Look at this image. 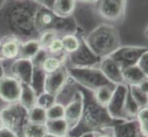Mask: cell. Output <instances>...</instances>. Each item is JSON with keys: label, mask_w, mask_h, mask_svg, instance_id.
<instances>
[{"label": "cell", "mask_w": 148, "mask_h": 137, "mask_svg": "<svg viewBox=\"0 0 148 137\" xmlns=\"http://www.w3.org/2000/svg\"><path fill=\"white\" fill-rule=\"evenodd\" d=\"M39 6L32 0H7L0 7V33L20 42L38 39L35 15Z\"/></svg>", "instance_id": "obj_1"}, {"label": "cell", "mask_w": 148, "mask_h": 137, "mask_svg": "<svg viewBox=\"0 0 148 137\" xmlns=\"http://www.w3.org/2000/svg\"><path fill=\"white\" fill-rule=\"evenodd\" d=\"M79 90L84 101L82 116L75 127L69 131V136L81 137L86 134H93L105 128L112 127L120 121L112 119L106 107L97 103L93 97V91L80 86Z\"/></svg>", "instance_id": "obj_2"}, {"label": "cell", "mask_w": 148, "mask_h": 137, "mask_svg": "<svg viewBox=\"0 0 148 137\" xmlns=\"http://www.w3.org/2000/svg\"><path fill=\"white\" fill-rule=\"evenodd\" d=\"M84 40L88 48L102 59L109 57L121 47V38L115 27L109 24H101L95 28Z\"/></svg>", "instance_id": "obj_3"}, {"label": "cell", "mask_w": 148, "mask_h": 137, "mask_svg": "<svg viewBox=\"0 0 148 137\" xmlns=\"http://www.w3.org/2000/svg\"><path fill=\"white\" fill-rule=\"evenodd\" d=\"M35 27L39 34L44 31H53L59 37L67 34H76L78 26L73 17L61 18L51 9L40 7L35 15Z\"/></svg>", "instance_id": "obj_4"}, {"label": "cell", "mask_w": 148, "mask_h": 137, "mask_svg": "<svg viewBox=\"0 0 148 137\" xmlns=\"http://www.w3.org/2000/svg\"><path fill=\"white\" fill-rule=\"evenodd\" d=\"M67 70L69 77L80 87L91 91L110 83L97 67H67Z\"/></svg>", "instance_id": "obj_5"}, {"label": "cell", "mask_w": 148, "mask_h": 137, "mask_svg": "<svg viewBox=\"0 0 148 137\" xmlns=\"http://www.w3.org/2000/svg\"><path fill=\"white\" fill-rule=\"evenodd\" d=\"M0 116L3 120L4 126L15 132L19 137H22V132L28 124V110L19 103L8 104L0 110Z\"/></svg>", "instance_id": "obj_6"}, {"label": "cell", "mask_w": 148, "mask_h": 137, "mask_svg": "<svg viewBox=\"0 0 148 137\" xmlns=\"http://www.w3.org/2000/svg\"><path fill=\"white\" fill-rule=\"evenodd\" d=\"M100 58H99L88 46L86 44L84 37H80V46L76 51L67 55V63L70 66L66 67H95L96 65H99L100 61Z\"/></svg>", "instance_id": "obj_7"}, {"label": "cell", "mask_w": 148, "mask_h": 137, "mask_svg": "<svg viewBox=\"0 0 148 137\" xmlns=\"http://www.w3.org/2000/svg\"><path fill=\"white\" fill-rule=\"evenodd\" d=\"M147 52L146 47L139 46H124L121 47L112 53L110 57L119 64L121 69L136 65L142 55Z\"/></svg>", "instance_id": "obj_8"}, {"label": "cell", "mask_w": 148, "mask_h": 137, "mask_svg": "<svg viewBox=\"0 0 148 137\" xmlns=\"http://www.w3.org/2000/svg\"><path fill=\"white\" fill-rule=\"evenodd\" d=\"M128 94V86L126 84L116 85L114 92L106 109L110 116L117 121H126L125 103Z\"/></svg>", "instance_id": "obj_9"}, {"label": "cell", "mask_w": 148, "mask_h": 137, "mask_svg": "<svg viewBox=\"0 0 148 137\" xmlns=\"http://www.w3.org/2000/svg\"><path fill=\"white\" fill-rule=\"evenodd\" d=\"M127 1L128 0H99L98 13L108 21H119L124 17Z\"/></svg>", "instance_id": "obj_10"}, {"label": "cell", "mask_w": 148, "mask_h": 137, "mask_svg": "<svg viewBox=\"0 0 148 137\" xmlns=\"http://www.w3.org/2000/svg\"><path fill=\"white\" fill-rule=\"evenodd\" d=\"M22 83L12 75H5L0 79V100L8 104L18 103Z\"/></svg>", "instance_id": "obj_11"}, {"label": "cell", "mask_w": 148, "mask_h": 137, "mask_svg": "<svg viewBox=\"0 0 148 137\" xmlns=\"http://www.w3.org/2000/svg\"><path fill=\"white\" fill-rule=\"evenodd\" d=\"M84 107V101L83 96L79 90L78 86V92L76 93L75 98L70 101L69 103L64 106V119L68 124L69 131L75 127L76 124L82 116V111Z\"/></svg>", "instance_id": "obj_12"}, {"label": "cell", "mask_w": 148, "mask_h": 137, "mask_svg": "<svg viewBox=\"0 0 148 137\" xmlns=\"http://www.w3.org/2000/svg\"><path fill=\"white\" fill-rule=\"evenodd\" d=\"M69 79V74L66 65L62 66L59 70L55 72L46 74L44 84V91L53 95H57V93L61 90L66 82Z\"/></svg>", "instance_id": "obj_13"}, {"label": "cell", "mask_w": 148, "mask_h": 137, "mask_svg": "<svg viewBox=\"0 0 148 137\" xmlns=\"http://www.w3.org/2000/svg\"><path fill=\"white\" fill-rule=\"evenodd\" d=\"M98 68L110 83L114 85L124 84L122 78V69L110 56L100 59Z\"/></svg>", "instance_id": "obj_14"}, {"label": "cell", "mask_w": 148, "mask_h": 137, "mask_svg": "<svg viewBox=\"0 0 148 137\" xmlns=\"http://www.w3.org/2000/svg\"><path fill=\"white\" fill-rule=\"evenodd\" d=\"M33 69L34 66L30 59L18 58L14 59L12 62L10 70L13 77L19 80L22 84H29L32 77Z\"/></svg>", "instance_id": "obj_15"}, {"label": "cell", "mask_w": 148, "mask_h": 137, "mask_svg": "<svg viewBox=\"0 0 148 137\" xmlns=\"http://www.w3.org/2000/svg\"><path fill=\"white\" fill-rule=\"evenodd\" d=\"M0 46V60L16 59L18 58L21 42L13 37H5Z\"/></svg>", "instance_id": "obj_16"}, {"label": "cell", "mask_w": 148, "mask_h": 137, "mask_svg": "<svg viewBox=\"0 0 148 137\" xmlns=\"http://www.w3.org/2000/svg\"><path fill=\"white\" fill-rule=\"evenodd\" d=\"M115 137H140V128L134 120L120 121L112 126Z\"/></svg>", "instance_id": "obj_17"}, {"label": "cell", "mask_w": 148, "mask_h": 137, "mask_svg": "<svg viewBox=\"0 0 148 137\" xmlns=\"http://www.w3.org/2000/svg\"><path fill=\"white\" fill-rule=\"evenodd\" d=\"M122 78L124 84L128 86L139 85L144 80H147V75L138 68L137 65L122 69Z\"/></svg>", "instance_id": "obj_18"}, {"label": "cell", "mask_w": 148, "mask_h": 137, "mask_svg": "<svg viewBox=\"0 0 148 137\" xmlns=\"http://www.w3.org/2000/svg\"><path fill=\"white\" fill-rule=\"evenodd\" d=\"M78 92V84L73 79L69 77L64 87L56 95V103L65 106L70 101H72Z\"/></svg>", "instance_id": "obj_19"}, {"label": "cell", "mask_w": 148, "mask_h": 137, "mask_svg": "<svg viewBox=\"0 0 148 137\" xmlns=\"http://www.w3.org/2000/svg\"><path fill=\"white\" fill-rule=\"evenodd\" d=\"M48 135L52 137H63L68 135L69 127L64 119L47 120L45 123Z\"/></svg>", "instance_id": "obj_20"}, {"label": "cell", "mask_w": 148, "mask_h": 137, "mask_svg": "<svg viewBox=\"0 0 148 137\" xmlns=\"http://www.w3.org/2000/svg\"><path fill=\"white\" fill-rule=\"evenodd\" d=\"M76 7V0H55L52 11L61 18L72 17Z\"/></svg>", "instance_id": "obj_21"}, {"label": "cell", "mask_w": 148, "mask_h": 137, "mask_svg": "<svg viewBox=\"0 0 148 137\" xmlns=\"http://www.w3.org/2000/svg\"><path fill=\"white\" fill-rule=\"evenodd\" d=\"M66 60H67V54L66 53L61 56L49 55L43 61L42 69L46 74L52 73L55 70H59L62 66L66 65Z\"/></svg>", "instance_id": "obj_22"}, {"label": "cell", "mask_w": 148, "mask_h": 137, "mask_svg": "<svg viewBox=\"0 0 148 137\" xmlns=\"http://www.w3.org/2000/svg\"><path fill=\"white\" fill-rule=\"evenodd\" d=\"M116 85L110 83L100 86L93 91V97L99 104L106 107L113 95Z\"/></svg>", "instance_id": "obj_23"}, {"label": "cell", "mask_w": 148, "mask_h": 137, "mask_svg": "<svg viewBox=\"0 0 148 137\" xmlns=\"http://www.w3.org/2000/svg\"><path fill=\"white\" fill-rule=\"evenodd\" d=\"M40 49V46L38 39H29L27 41L21 42L19 48L18 58L32 60L35 57V55L39 52Z\"/></svg>", "instance_id": "obj_24"}, {"label": "cell", "mask_w": 148, "mask_h": 137, "mask_svg": "<svg viewBox=\"0 0 148 137\" xmlns=\"http://www.w3.org/2000/svg\"><path fill=\"white\" fill-rule=\"evenodd\" d=\"M37 97L38 95L33 90V89L30 87L29 84H22L21 93H20L18 103L25 109H27L29 111L30 108H32L33 106L36 105Z\"/></svg>", "instance_id": "obj_25"}, {"label": "cell", "mask_w": 148, "mask_h": 137, "mask_svg": "<svg viewBox=\"0 0 148 137\" xmlns=\"http://www.w3.org/2000/svg\"><path fill=\"white\" fill-rule=\"evenodd\" d=\"M45 79H46V73L43 72V70L39 67H34L29 85L37 95H40L44 91Z\"/></svg>", "instance_id": "obj_26"}, {"label": "cell", "mask_w": 148, "mask_h": 137, "mask_svg": "<svg viewBox=\"0 0 148 137\" xmlns=\"http://www.w3.org/2000/svg\"><path fill=\"white\" fill-rule=\"evenodd\" d=\"M48 133L45 124L29 123L25 125L22 132V137H47Z\"/></svg>", "instance_id": "obj_27"}, {"label": "cell", "mask_w": 148, "mask_h": 137, "mask_svg": "<svg viewBox=\"0 0 148 137\" xmlns=\"http://www.w3.org/2000/svg\"><path fill=\"white\" fill-rule=\"evenodd\" d=\"M62 40L64 51L66 54L74 53L77 50L80 46V37H77L75 34H67L60 37Z\"/></svg>", "instance_id": "obj_28"}, {"label": "cell", "mask_w": 148, "mask_h": 137, "mask_svg": "<svg viewBox=\"0 0 148 137\" xmlns=\"http://www.w3.org/2000/svg\"><path fill=\"white\" fill-rule=\"evenodd\" d=\"M28 120L29 123L45 124V123L47 121L46 110L38 105L33 106L32 108H30L28 111Z\"/></svg>", "instance_id": "obj_29"}, {"label": "cell", "mask_w": 148, "mask_h": 137, "mask_svg": "<svg viewBox=\"0 0 148 137\" xmlns=\"http://www.w3.org/2000/svg\"><path fill=\"white\" fill-rule=\"evenodd\" d=\"M128 90L132 96V98L135 101V103L139 105L140 108L147 106V103H148L147 93L144 92V91L139 88L138 85L128 86Z\"/></svg>", "instance_id": "obj_30"}, {"label": "cell", "mask_w": 148, "mask_h": 137, "mask_svg": "<svg viewBox=\"0 0 148 137\" xmlns=\"http://www.w3.org/2000/svg\"><path fill=\"white\" fill-rule=\"evenodd\" d=\"M135 121L139 125L141 135L144 137H147L148 133V108L147 106L145 107H142L138 111L136 116Z\"/></svg>", "instance_id": "obj_31"}, {"label": "cell", "mask_w": 148, "mask_h": 137, "mask_svg": "<svg viewBox=\"0 0 148 137\" xmlns=\"http://www.w3.org/2000/svg\"><path fill=\"white\" fill-rule=\"evenodd\" d=\"M56 103V96L51 93H48L46 91H43L42 93L38 95L36 105L40 106L45 110H48L50 107Z\"/></svg>", "instance_id": "obj_32"}, {"label": "cell", "mask_w": 148, "mask_h": 137, "mask_svg": "<svg viewBox=\"0 0 148 137\" xmlns=\"http://www.w3.org/2000/svg\"><path fill=\"white\" fill-rule=\"evenodd\" d=\"M47 120H58L64 119V106L61 103H55L52 107L46 110Z\"/></svg>", "instance_id": "obj_33"}, {"label": "cell", "mask_w": 148, "mask_h": 137, "mask_svg": "<svg viewBox=\"0 0 148 137\" xmlns=\"http://www.w3.org/2000/svg\"><path fill=\"white\" fill-rule=\"evenodd\" d=\"M58 34L53 31H44L40 34V37L38 38L39 44L40 46V49H46L49 48V46L52 44L53 40L58 38Z\"/></svg>", "instance_id": "obj_34"}, {"label": "cell", "mask_w": 148, "mask_h": 137, "mask_svg": "<svg viewBox=\"0 0 148 137\" xmlns=\"http://www.w3.org/2000/svg\"><path fill=\"white\" fill-rule=\"evenodd\" d=\"M47 51L50 55H53V56H61L64 54L63 43L60 37L56 38L53 40L52 44H51L49 46V48L47 49Z\"/></svg>", "instance_id": "obj_35"}, {"label": "cell", "mask_w": 148, "mask_h": 137, "mask_svg": "<svg viewBox=\"0 0 148 137\" xmlns=\"http://www.w3.org/2000/svg\"><path fill=\"white\" fill-rule=\"evenodd\" d=\"M50 54L48 53V51L46 49H40L39 50V52L35 55V57L32 59V64L34 67H39V68H42V65L43 63V61L45 60V59H46L48 56Z\"/></svg>", "instance_id": "obj_36"}, {"label": "cell", "mask_w": 148, "mask_h": 137, "mask_svg": "<svg viewBox=\"0 0 148 137\" xmlns=\"http://www.w3.org/2000/svg\"><path fill=\"white\" fill-rule=\"evenodd\" d=\"M136 65L138 66V68L143 72L148 75V51L142 55V57L139 59Z\"/></svg>", "instance_id": "obj_37"}, {"label": "cell", "mask_w": 148, "mask_h": 137, "mask_svg": "<svg viewBox=\"0 0 148 137\" xmlns=\"http://www.w3.org/2000/svg\"><path fill=\"white\" fill-rule=\"evenodd\" d=\"M92 137H115L112 127L105 128L101 131L96 132L92 134Z\"/></svg>", "instance_id": "obj_38"}, {"label": "cell", "mask_w": 148, "mask_h": 137, "mask_svg": "<svg viewBox=\"0 0 148 137\" xmlns=\"http://www.w3.org/2000/svg\"><path fill=\"white\" fill-rule=\"evenodd\" d=\"M32 1L34 2L35 4H37L40 7H43L45 8L52 10L55 0H32Z\"/></svg>", "instance_id": "obj_39"}, {"label": "cell", "mask_w": 148, "mask_h": 137, "mask_svg": "<svg viewBox=\"0 0 148 137\" xmlns=\"http://www.w3.org/2000/svg\"><path fill=\"white\" fill-rule=\"evenodd\" d=\"M0 137H19L15 132L8 129L6 126L0 129Z\"/></svg>", "instance_id": "obj_40"}, {"label": "cell", "mask_w": 148, "mask_h": 137, "mask_svg": "<svg viewBox=\"0 0 148 137\" xmlns=\"http://www.w3.org/2000/svg\"><path fill=\"white\" fill-rule=\"evenodd\" d=\"M139 88L144 91V92H145V93H148V80H144L143 82H141L139 85Z\"/></svg>", "instance_id": "obj_41"}, {"label": "cell", "mask_w": 148, "mask_h": 137, "mask_svg": "<svg viewBox=\"0 0 148 137\" xmlns=\"http://www.w3.org/2000/svg\"><path fill=\"white\" fill-rule=\"evenodd\" d=\"M76 1H79L81 3H85V4H91V3L98 2L99 0H76Z\"/></svg>", "instance_id": "obj_42"}, {"label": "cell", "mask_w": 148, "mask_h": 137, "mask_svg": "<svg viewBox=\"0 0 148 137\" xmlns=\"http://www.w3.org/2000/svg\"><path fill=\"white\" fill-rule=\"evenodd\" d=\"M5 75H6V74H5V70H4V68H3V66H2L1 62H0V79H2Z\"/></svg>", "instance_id": "obj_43"}, {"label": "cell", "mask_w": 148, "mask_h": 137, "mask_svg": "<svg viewBox=\"0 0 148 137\" xmlns=\"http://www.w3.org/2000/svg\"><path fill=\"white\" fill-rule=\"evenodd\" d=\"M4 127V123H3V120L1 118V116H0V129Z\"/></svg>", "instance_id": "obj_44"}, {"label": "cell", "mask_w": 148, "mask_h": 137, "mask_svg": "<svg viewBox=\"0 0 148 137\" xmlns=\"http://www.w3.org/2000/svg\"><path fill=\"white\" fill-rule=\"evenodd\" d=\"M81 137H92V134H86L82 135Z\"/></svg>", "instance_id": "obj_45"}, {"label": "cell", "mask_w": 148, "mask_h": 137, "mask_svg": "<svg viewBox=\"0 0 148 137\" xmlns=\"http://www.w3.org/2000/svg\"><path fill=\"white\" fill-rule=\"evenodd\" d=\"M6 1H7V0H0V7H1L3 5L6 3Z\"/></svg>", "instance_id": "obj_46"}, {"label": "cell", "mask_w": 148, "mask_h": 137, "mask_svg": "<svg viewBox=\"0 0 148 137\" xmlns=\"http://www.w3.org/2000/svg\"><path fill=\"white\" fill-rule=\"evenodd\" d=\"M47 137H52V136H50V135H48ZM63 137H71V136H69V135H65V136H63Z\"/></svg>", "instance_id": "obj_47"}, {"label": "cell", "mask_w": 148, "mask_h": 137, "mask_svg": "<svg viewBox=\"0 0 148 137\" xmlns=\"http://www.w3.org/2000/svg\"><path fill=\"white\" fill-rule=\"evenodd\" d=\"M1 42H2V40H1V38H0V46H1Z\"/></svg>", "instance_id": "obj_48"}, {"label": "cell", "mask_w": 148, "mask_h": 137, "mask_svg": "<svg viewBox=\"0 0 148 137\" xmlns=\"http://www.w3.org/2000/svg\"><path fill=\"white\" fill-rule=\"evenodd\" d=\"M140 137H144V136H142V135H140Z\"/></svg>", "instance_id": "obj_49"}]
</instances>
